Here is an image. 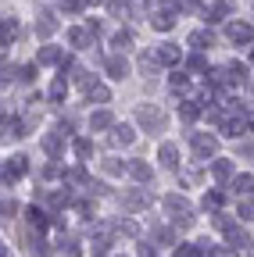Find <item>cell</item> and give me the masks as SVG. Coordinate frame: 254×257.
I'll return each mask as SVG.
<instances>
[{
	"label": "cell",
	"instance_id": "f546056e",
	"mask_svg": "<svg viewBox=\"0 0 254 257\" xmlns=\"http://www.w3.org/2000/svg\"><path fill=\"white\" fill-rule=\"evenodd\" d=\"M108 11H111L115 18H118V15L125 18V15H129V4H125V0H108Z\"/></svg>",
	"mask_w": 254,
	"mask_h": 257
},
{
	"label": "cell",
	"instance_id": "52a82bcc",
	"mask_svg": "<svg viewBox=\"0 0 254 257\" xmlns=\"http://www.w3.org/2000/svg\"><path fill=\"white\" fill-rule=\"evenodd\" d=\"M104 68H108L111 79H125V75H129V61H125L122 54H111V57L104 61Z\"/></svg>",
	"mask_w": 254,
	"mask_h": 257
},
{
	"label": "cell",
	"instance_id": "7a4b0ae2",
	"mask_svg": "<svg viewBox=\"0 0 254 257\" xmlns=\"http://www.w3.org/2000/svg\"><path fill=\"white\" fill-rule=\"evenodd\" d=\"M165 211L172 218H179L176 225H194V211H190V204H186L183 193H168V197H165Z\"/></svg>",
	"mask_w": 254,
	"mask_h": 257
},
{
	"label": "cell",
	"instance_id": "44dd1931",
	"mask_svg": "<svg viewBox=\"0 0 254 257\" xmlns=\"http://www.w3.org/2000/svg\"><path fill=\"white\" fill-rule=\"evenodd\" d=\"M65 93H68V82H65V72H61V79H54V86H50V100L61 104V100H65Z\"/></svg>",
	"mask_w": 254,
	"mask_h": 257
},
{
	"label": "cell",
	"instance_id": "e575fe53",
	"mask_svg": "<svg viewBox=\"0 0 254 257\" xmlns=\"http://www.w3.org/2000/svg\"><path fill=\"white\" fill-rule=\"evenodd\" d=\"M233 186H236V189H243V193H250V189H254V179H250V175H236V179H233Z\"/></svg>",
	"mask_w": 254,
	"mask_h": 257
},
{
	"label": "cell",
	"instance_id": "277c9868",
	"mask_svg": "<svg viewBox=\"0 0 254 257\" xmlns=\"http://www.w3.org/2000/svg\"><path fill=\"white\" fill-rule=\"evenodd\" d=\"M190 143H194V154H197V157H215V150H218V140L208 136V133L190 136Z\"/></svg>",
	"mask_w": 254,
	"mask_h": 257
},
{
	"label": "cell",
	"instance_id": "8fae6325",
	"mask_svg": "<svg viewBox=\"0 0 254 257\" xmlns=\"http://www.w3.org/2000/svg\"><path fill=\"white\" fill-rule=\"evenodd\" d=\"M157 161H161V165H168V168H176V165H179V147H176V143H161Z\"/></svg>",
	"mask_w": 254,
	"mask_h": 257
},
{
	"label": "cell",
	"instance_id": "cb8c5ba5",
	"mask_svg": "<svg viewBox=\"0 0 254 257\" xmlns=\"http://www.w3.org/2000/svg\"><path fill=\"white\" fill-rule=\"evenodd\" d=\"M122 172H129V165H122L118 157H108L104 161V175H122Z\"/></svg>",
	"mask_w": 254,
	"mask_h": 257
},
{
	"label": "cell",
	"instance_id": "2e32d148",
	"mask_svg": "<svg viewBox=\"0 0 254 257\" xmlns=\"http://www.w3.org/2000/svg\"><path fill=\"white\" fill-rule=\"evenodd\" d=\"M65 61H68V57L61 54L57 47H43V50H40V64H65Z\"/></svg>",
	"mask_w": 254,
	"mask_h": 257
},
{
	"label": "cell",
	"instance_id": "7bdbcfd3",
	"mask_svg": "<svg viewBox=\"0 0 254 257\" xmlns=\"http://www.w3.org/2000/svg\"><path fill=\"white\" fill-rule=\"evenodd\" d=\"M43 175H47V179H57V175H61V168H57V165H47V168H43Z\"/></svg>",
	"mask_w": 254,
	"mask_h": 257
},
{
	"label": "cell",
	"instance_id": "4fadbf2b",
	"mask_svg": "<svg viewBox=\"0 0 254 257\" xmlns=\"http://www.w3.org/2000/svg\"><path fill=\"white\" fill-rule=\"evenodd\" d=\"M129 175H133L136 182H150V179H154V172H150L147 161H129Z\"/></svg>",
	"mask_w": 254,
	"mask_h": 257
},
{
	"label": "cell",
	"instance_id": "6da1fadb",
	"mask_svg": "<svg viewBox=\"0 0 254 257\" xmlns=\"http://www.w3.org/2000/svg\"><path fill=\"white\" fill-rule=\"evenodd\" d=\"M136 121H140L143 128H150V133H165V125H168L165 111H161V107H150V104L136 107Z\"/></svg>",
	"mask_w": 254,
	"mask_h": 257
},
{
	"label": "cell",
	"instance_id": "ffe728a7",
	"mask_svg": "<svg viewBox=\"0 0 254 257\" xmlns=\"http://www.w3.org/2000/svg\"><path fill=\"white\" fill-rule=\"evenodd\" d=\"M243 128H247V121H243V118H226V121H222V133H226V136H233V140L243 133Z\"/></svg>",
	"mask_w": 254,
	"mask_h": 257
},
{
	"label": "cell",
	"instance_id": "d4e9b609",
	"mask_svg": "<svg viewBox=\"0 0 254 257\" xmlns=\"http://www.w3.org/2000/svg\"><path fill=\"white\" fill-rule=\"evenodd\" d=\"M208 43H211V32H208V29L190 32V47H208Z\"/></svg>",
	"mask_w": 254,
	"mask_h": 257
},
{
	"label": "cell",
	"instance_id": "d6a6232c",
	"mask_svg": "<svg viewBox=\"0 0 254 257\" xmlns=\"http://www.w3.org/2000/svg\"><path fill=\"white\" fill-rule=\"evenodd\" d=\"M86 4H90V0H61V11H72V15H75V11H82Z\"/></svg>",
	"mask_w": 254,
	"mask_h": 257
},
{
	"label": "cell",
	"instance_id": "d590c367",
	"mask_svg": "<svg viewBox=\"0 0 254 257\" xmlns=\"http://www.w3.org/2000/svg\"><path fill=\"white\" fill-rule=\"evenodd\" d=\"M240 218L243 221H254V200H243L240 204Z\"/></svg>",
	"mask_w": 254,
	"mask_h": 257
},
{
	"label": "cell",
	"instance_id": "9c48e42d",
	"mask_svg": "<svg viewBox=\"0 0 254 257\" xmlns=\"http://www.w3.org/2000/svg\"><path fill=\"white\" fill-rule=\"evenodd\" d=\"M108 140H111V147H129L136 136H133V128H129V125H115Z\"/></svg>",
	"mask_w": 254,
	"mask_h": 257
},
{
	"label": "cell",
	"instance_id": "8992f818",
	"mask_svg": "<svg viewBox=\"0 0 254 257\" xmlns=\"http://www.w3.org/2000/svg\"><path fill=\"white\" fill-rule=\"evenodd\" d=\"M229 40H233L236 47H247V43L254 40V29H250L247 22H233V25H229Z\"/></svg>",
	"mask_w": 254,
	"mask_h": 257
},
{
	"label": "cell",
	"instance_id": "e0dca14e",
	"mask_svg": "<svg viewBox=\"0 0 254 257\" xmlns=\"http://www.w3.org/2000/svg\"><path fill=\"white\" fill-rule=\"evenodd\" d=\"M90 36H93V29H72V32H68V43H72L75 50H82V47L90 43Z\"/></svg>",
	"mask_w": 254,
	"mask_h": 257
},
{
	"label": "cell",
	"instance_id": "836d02e7",
	"mask_svg": "<svg viewBox=\"0 0 254 257\" xmlns=\"http://www.w3.org/2000/svg\"><path fill=\"white\" fill-rule=\"evenodd\" d=\"M118 50H125V47H133V36H129V32H115V40H111Z\"/></svg>",
	"mask_w": 254,
	"mask_h": 257
},
{
	"label": "cell",
	"instance_id": "ab89813d",
	"mask_svg": "<svg viewBox=\"0 0 254 257\" xmlns=\"http://www.w3.org/2000/svg\"><path fill=\"white\" fill-rule=\"evenodd\" d=\"M226 11H229L226 4H215V8H211V18H215V22H218V18H226Z\"/></svg>",
	"mask_w": 254,
	"mask_h": 257
},
{
	"label": "cell",
	"instance_id": "f1b7e54d",
	"mask_svg": "<svg viewBox=\"0 0 254 257\" xmlns=\"http://www.w3.org/2000/svg\"><path fill=\"white\" fill-rule=\"evenodd\" d=\"M204 207H208V211H218V207H222V193H218V189L204 193Z\"/></svg>",
	"mask_w": 254,
	"mask_h": 257
},
{
	"label": "cell",
	"instance_id": "60d3db41",
	"mask_svg": "<svg viewBox=\"0 0 254 257\" xmlns=\"http://www.w3.org/2000/svg\"><path fill=\"white\" fill-rule=\"evenodd\" d=\"M183 182H186V186H194V182H201V172H197V168H194V172H186V175H183Z\"/></svg>",
	"mask_w": 254,
	"mask_h": 257
},
{
	"label": "cell",
	"instance_id": "f6af8a7d",
	"mask_svg": "<svg viewBox=\"0 0 254 257\" xmlns=\"http://www.w3.org/2000/svg\"><path fill=\"white\" fill-rule=\"evenodd\" d=\"M250 128H254V114H250Z\"/></svg>",
	"mask_w": 254,
	"mask_h": 257
},
{
	"label": "cell",
	"instance_id": "484cf974",
	"mask_svg": "<svg viewBox=\"0 0 254 257\" xmlns=\"http://www.w3.org/2000/svg\"><path fill=\"white\" fill-rule=\"evenodd\" d=\"M157 61H161L157 54H154V57H150V54H143V57H140V68H143V75H154V72H157Z\"/></svg>",
	"mask_w": 254,
	"mask_h": 257
},
{
	"label": "cell",
	"instance_id": "603a6c76",
	"mask_svg": "<svg viewBox=\"0 0 254 257\" xmlns=\"http://www.w3.org/2000/svg\"><path fill=\"white\" fill-rule=\"evenodd\" d=\"M18 36V22L15 18H4V29H0V40H4V50H8V43Z\"/></svg>",
	"mask_w": 254,
	"mask_h": 257
},
{
	"label": "cell",
	"instance_id": "4dcf8cb0",
	"mask_svg": "<svg viewBox=\"0 0 254 257\" xmlns=\"http://www.w3.org/2000/svg\"><path fill=\"white\" fill-rule=\"evenodd\" d=\"M75 154H79L82 161H90V157H93V143H90V140H75Z\"/></svg>",
	"mask_w": 254,
	"mask_h": 257
},
{
	"label": "cell",
	"instance_id": "74e56055",
	"mask_svg": "<svg viewBox=\"0 0 254 257\" xmlns=\"http://www.w3.org/2000/svg\"><path fill=\"white\" fill-rule=\"evenodd\" d=\"M176 253H179V257H194V253H204V250H197V246L183 243V246H176Z\"/></svg>",
	"mask_w": 254,
	"mask_h": 257
},
{
	"label": "cell",
	"instance_id": "1f68e13d",
	"mask_svg": "<svg viewBox=\"0 0 254 257\" xmlns=\"http://www.w3.org/2000/svg\"><path fill=\"white\" fill-rule=\"evenodd\" d=\"M168 79H172V89H176V93H179V89H186V86H190V79H186V72H172V75H168Z\"/></svg>",
	"mask_w": 254,
	"mask_h": 257
},
{
	"label": "cell",
	"instance_id": "3957f363",
	"mask_svg": "<svg viewBox=\"0 0 254 257\" xmlns=\"http://www.w3.org/2000/svg\"><path fill=\"white\" fill-rule=\"evenodd\" d=\"M122 207H125V211H143V207H150V193H147V189H125V193H122Z\"/></svg>",
	"mask_w": 254,
	"mask_h": 257
},
{
	"label": "cell",
	"instance_id": "9a60e30c",
	"mask_svg": "<svg viewBox=\"0 0 254 257\" xmlns=\"http://www.w3.org/2000/svg\"><path fill=\"white\" fill-rule=\"evenodd\" d=\"M150 25H154V29H157V32H168V29H172V25H176V15H172V11H168V8H165V11H161V15H154V18H150Z\"/></svg>",
	"mask_w": 254,
	"mask_h": 257
},
{
	"label": "cell",
	"instance_id": "7c38bea8",
	"mask_svg": "<svg viewBox=\"0 0 254 257\" xmlns=\"http://www.w3.org/2000/svg\"><path fill=\"white\" fill-rule=\"evenodd\" d=\"M54 29H57L54 15H50V11H43V15L36 18V36H43V40H47V36H54Z\"/></svg>",
	"mask_w": 254,
	"mask_h": 257
},
{
	"label": "cell",
	"instance_id": "5bb4252c",
	"mask_svg": "<svg viewBox=\"0 0 254 257\" xmlns=\"http://www.w3.org/2000/svg\"><path fill=\"white\" fill-rule=\"evenodd\" d=\"M211 175H215L218 182H226V179H233V161H226V157H218L215 165H211Z\"/></svg>",
	"mask_w": 254,
	"mask_h": 257
},
{
	"label": "cell",
	"instance_id": "ee69618b",
	"mask_svg": "<svg viewBox=\"0 0 254 257\" xmlns=\"http://www.w3.org/2000/svg\"><path fill=\"white\" fill-rule=\"evenodd\" d=\"M15 211H18V207H15V200H4V218H11Z\"/></svg>",
	"mask_w": 254,
	"mask_h": 257
},
{
	"label": "cell",
	"instance_id": "83f0119b",
	"mask_svg": "<svg viewBox=\"0 0 254 257\" xmlns=\"http://www.w3.org/2000/svg\"><path fill=\"white\" fill-rule=\"evenodd\" d=\"M68 200H72L68 189H65V193H50V197H47V204H50L54 211H57V207H68Z\"/></svg>",
	"mask_w": 254,
	"mask_h": 257
},
{
	"label": "cell",
	"instance_id": "4316f807",
	"mask_svg": "<svg viewBox=\"0 0 254 257\" xmlns=\"http://www.w3.org/2000/svg\"><path fill=\"white\" fill-rule=\"evenodd\" d=\"M179 114H183V118H186V121H194V118H201V104H197V100H186V104H183V111H179Z\"/></svg>",
	"mask_w": 254,
	"mask_h": 257
},
{
	"label": "cell",
	"instance_id": "8d00e7d4",
	"mask_svg": "<svg viewBox=\"0 0 254 257\" xmlns=\"http://www.w3.org/2000/svg\"><path fill=\"white\" fill-rule=\"evenodd\" d=\"M190 68H194V72H204V68H208L204 54H194V57H190Z\"/></svg>",
	"mask_w": 254,
	"mask_h": 257
},
{
	"label": "cell",
	"instance_id": "ba28073f",
	"mask_svg": "<svg viewBox=\"0 0 254 257\" xmlns=\"http://www.w3.org/2000/svg\"><path fill=\"white\" fill-rule=\"evenodd\" d=\"M82 89H86V100H97V104H108L111 100V89L101 86V82H86Z\"/></svg>",
	"mask_w": 254,
	"mask_h": 257
},
{
	"label": "cell",
	"instance_id": "b9f144b4",
	"mask_svg": "<svg viewBox=\"0 0 254 257\" xmlns=\"http://www.w3.org/2000/svg\"><path fill=\"white\" fill-rule=\"evenodd\" d=\"M68 179H72V182H82V179H86V168H72Z\"/></svg>",
	"mask_w": 254,
	"mask_h": 257
},
{
	"label": "cell",
	"instance_id": "bcb514c9",
	"mask_svg": "<svg viewBox=\"0 0 254 257\" xmlns=\"http://www.w3.org/2000/svg\"><path fill=\"white\" fill-rule=\"evenodd\" d=\"M250 64H254V54H250Z\"/></svg>",
	"mask_w": 254,
	"mask_h": 257
},
{
	"label": "cell",
	"instance_id": "5b68a950",
	"mask_svg": "<svg viewBox=\"0 0 254 257\" xmlns=\"http://www.w3.org/2000/svg\"><path fill=\"white\" fill-rule=\"evenodd\" d=\"M25 172H29V161H25L22 154H15L8 165H4V186H11V182H15L18 175H25Z\"/></svg>",
	"mask_w": 254,
	"mask_h": 257
},
{
	"label": "cell",
	"instance_id": "30bf717a",
	"mask_svg": "<svg viewBox=\"0 0 254 257\" xmlns=\"http://www.w3.org/2000/svg\"><path fill=\"white\" fill-rule=\"evenodd\" d=\"M65 136H68V133H65ZM65 136H61V133H47V136H43V150H47L50 157H57L61 150H65Z\"/></svg>",
	"mask_w": 254,
	"mask_h": 257
},
{
	"label": "cell",
	"instance_id": "ac0fdd59",
	"mask_svg": "<svg viewBox=\"0 0 254 257\" xmlns=\"http://www.w3.org/2000/svg\"><path fill=\"white\" fill-rule=\"evenodd\" d=\"M115 125V118H111V111H97V114H90V128H111Z\"/></svg>",
	"mask_w": 254,
	"mask_h": 257
},
{
	"label": "cell",
	"instance_id": "7402d4cb",
	"mask_svg": "<svg viewBox=\"0 0 254 257\" xmlns=\"http://www.w3.org/2000/svg\"><path fill=\"white\" fill-rule=\"evenodd\" d=\"M25 218H29V225H33V229H40V232L47 229V214H43L40 207H29V211H25Z\"/></svg>",
	"mask_w": 254,
	"mask_h": 257
},
{
	"label": "cell",
	"instance_id": "f35d334b",
	"mask_svg": "<svg viewBox=\"0 0 254 257\" xmlns=\"http://www.w3.org/2000/svg\"><path fill=\"white\" fill-rule=\"evenodd\" d=\"M18 75H22V82H33V75H36V64H25V68H22Z\"/></svg>",
	"mask_w": 254,
	"mask_h": 257
},
{
	"label": "cell",
	"instance_id": "d6986e66",
	"mask_svg": "<svg viewBox=\"0 0 254 257\" xmlns=\"http://www.w3.org/2000/svg\"><path fill=\"white\" fill-rule=\"evenodd\" d=\"M157 57H161V64H176L179 61V47L176 43H161L157 47Z\"/></svg>",
	"mask_w": 254,
	"mask_h": 257
}]
</instances>
